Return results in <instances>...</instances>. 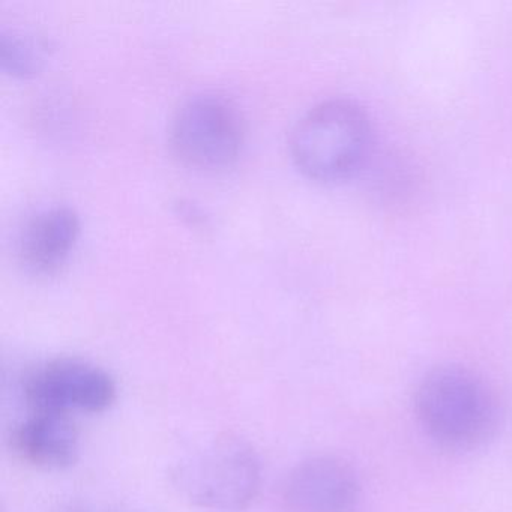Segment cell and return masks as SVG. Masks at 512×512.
<instances>
[{
    "instance_id": "1",
    "label": "cell",
    "mask_w": 512,
    "mask_h": 512,
    "mask_svg": "<svg viewBox=\"0 0 512 512\" xmlns=\"http://www.w3.org/2000/svg\"><path fill=\"white\" fill-rule=\"evenodd\" d=\"M415 415L437 448L466 454L484 448L502 422L499 398L484 377L463 365L428 371L415 392Z\"/></svg>"
},
{
    "instance_id": "2",
    "label": "cell",
    "mask_w": 512,
    "mask_h": 512,
    "mask_svg": "<svg viewBox=\"0 0 512 512\" xmlns=\"http://www.w3.org/2000/svg\"><path fill=\"white\" fill-rule=\"evenodd\" d=\"M371 122L349 98H331L308 110L293 128L290 154L307 178L338 182L355 175L370 154Z\"/></svg>"
},
{
    "instance_id": "3",
    "label": "cell",
    "mask_w": 512,
    "mask_h": 512,
    "mask_svg": "<svg viewBox=\"0 0 512 512\" xmlns=\"http://www.w3.org/2000/svg\"><path fill=\"white\" fill-rule=\"evenodd\" d=\"M172 482L181 496L200 508L244 511L259 494L262 464L247 440L221 434L179 460Z\"/></svg>"
},
{
    "instance_id": "4",
    "label": "cell",
    "mask_w": 512,
    "mask_h": 512,
    "mask_svg": "<svg viewBox=\"0 0 512 512\" xmlns=\"http://www.w3.org/2000/svg\"><path fill=\"white\" fill-rule=\"evenodd\" d=\"M170 143L185 166L205 172L227 169L244 145L241 113L223 95H194L175 113Z\"/></svg>"
},
{
    "instance_id": "5",
    "label": "cell",
    "mask_w": 512,
    "mask_h": 512,
    "mask_svg": "<svg viewBox=\"0 0 512 512\" xmlns=\"http://www.w3.org/2000/svg\"><path fill=\"white\" fill-rule=\"evenodd\" d=\"M25 397L34 412L103 413L115 404L118 386L98 365L61 358L47 362L28 377Z\"/></svg>"
},
{
    "instance_id": "6",
    "label": "cell",
    "mask_w": 512,
    "mask_h": 512,
    "mask_svg": "<svg viewBox=\"0 0 512 512\" xmlns=\"http://www.w3.org/2000/svg\"><path fill=\"white\" fill-rule=\"evenodd\" d=\"M361 482L352 464L335 455H316L293 467L284 485L289 512H355Z\"/></svg>"
},
{
    "instance_id": "7",
    "label": "cell",
    "mask_w": 512,
    "mask_h": 512,
    "mask_svg": "<svg viewBox=\"0 0 512 512\" xmlns=\"http://www.w3.org/2000/svg\"><path fill=\"white\" fill-rule=\"evenodd\" d=\"M79 235V215L73 208L44 206L29 215L17 232V262L34 277L56 274L70 259Z\"/></svg>"
},
{
    "instance_id": "8",
    "label": "cell",
    "mask_w": 512,
    "mask_h": 512,
    "mask_svg": "<svg viewBox=\"0 0 512 512\" xmlns=\"http://www.w3.org/2000/svg\"><path fill=\"white\" fill-rule=\"evenodd\" d=\"M13 440L17 452L41 469L65 470L79 460V431L64 413H32L16 428Z\"/></svg>"
},
{
    "instance_id": "9",
    "label": "cell",
    "mask_w": 512,
    "mask_h": 512,
    "mask_svg": "<svg viewBox=\"0 0 512 512\" xmlns=\"http://www.w3.org/2000/svg\"><path fill=\"white\" fill-rule=\"evenodd\" d=\"M44 46L34 37L17 32H2L0 64L5 73L14 77H29L43 64Z\"/></svg>"
}]
</instances>
